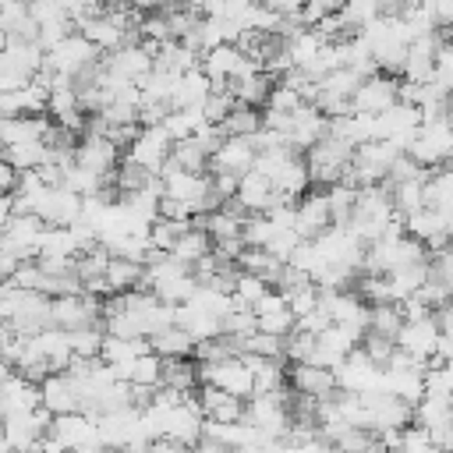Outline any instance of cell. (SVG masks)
I'll list each match as a JSON object with an SVG mask.
<instances>
[{"instance_id": "6da1fadb", "label": "cell", "mask_w": 453, "mask_h": 453, "mask_svg": "<svg viewBox=\"0 0 453 453\" xmlns=\"http://www.w3.org/2000/svg\"><path fill=\"white\" fill-rule=\"evenodd\" d=\"M418 166H446L453 152V134H449V117L421 120L414 127V138L403 149Z\"/></svg>"}, {"instance_id": "7a4b0ae2", "label": "cell", "mask_w": 453, "mask_h": 453, "mask_svg": "<svg viewBox=\"0 0 453 453\" xmlns=\"http://www.w3.org/2000/svg\"><path fill=\"white\" fill-rule=\"evenodd\" d=\"M96 57H99V46H96V42H88L81 32H67L53 50L42 53V67L53 71V74L74 78V74H78L88 60H96Z\"/></svg>"}, {"instance_id": "3957f363", "label": "cell", "mask_w": 453, "mask_h": 453, "mask_svg": "<svg viewBox=\"0 0 453 453\" xmlns=\"http://www.w3.org/2000/svg\"><path fill=\"white\" fill-rule=\"evenodd\" d=\"M124 149H117L106 134H78V145H74V163L99 173V177H110L117 159H120ZM113 184V180H110Z\"/></svg>"}, {"instance_id": "277c9868", "label": "cell", "mask_w": 453, "mask_h": 453, "mask_svg": "<svg viewBox=\"0 0 453 453\" xmlns=\"http://www.w3.org/2000/svg\"><path fill=\"white\" fill-rule=\"evenodd\" d=\"M287 386L297 389V393H308V396H315V400L336 396V389H340L333 368L308 365V361H287Z\"/></svg>"}, {"instance_id": "5b68a950", "label": "cell", "mask_w": 453, "mask_h": 453, "mask_svg": "<svg viewBox=\"0 0 453 453\" xmlns=\"http://www.w3.org/2000/svg\"><path fill=\"white\" fill-rule=\"evenodd\" d=\"M329 205H326V195L322 191H304L297 202H294V223L290 230L304 241H311L315 234H322L329 226Z\"/></svg>"}, {"instance_id": "8992f818", "label": "cell", "mask_w": 453, "mask_h": 453, "mask_svg": "<svg viewBox=\"0 0 453 453\" xmlns=\"http://www.w3.org/2000/svg\"><path fill=\"white\" fill-rule=\"evenodd\" d=\"M7 326H11L14 333H21V336L39 333L42 326H50V297L39 294V290H25V287H21V297H18L14 315L7 319Z\"/></svg>"}, {"instance_id": "52a82bcc", "label": "cell", "mask_w": 453, "mask_h": 453, "mask_svg": "<svg viewBox=\"0 0 453 453\" xmlns=\"http://www.w3.org/2000/svg\"><path fill=\"white\" fill-rule=\"evenodd\" d=\"M103 67L113 74V78H124V81H138L149 67H152V57L145 53L142 42H120L113 50H106L103 57Z\"/></svg>"}, {"instance_id": "ba28073f", "label": "cell", "mask_w": 453, "mask_h": 453, "mask_svg": "<svg viewBox=\"0 0 453 453\" xmlns=\"http://www.w3.org/2000/svg\"><path fill=\"white\" fill-rule=\"evenodd\" d=\"M393 103H396V78L379 74V71L361 78V85L350 96V110H365V113H379V110H386Z\"/></svg>"}, {"instance_id": "9c48e42d", "label": "cell", "mask_w": 453, "mask_h": 453, "mask_svg": "<svg viewBox=\"0 0 453 453\" xmlns=\"http://www.w3.org/2000/svg\"><path fill=\"white\" fill-rule=\"evenodd\" d=\"M134 163H142L145 170H159V163L170 156V138H166V131L159 127V124H149V127H138V134L131 138V145L124 149Z\"/></svg>"}, {"instance_id": "30bf717a", "label": "cell", "mask_w": 453, "mask_h": 453, "mask_svg": "<svg viewBox=\"0 0 453 453\" xmlns=\"http://www.w3.org/2000/svg\"><path fill=\"white\" fill-rule=\"evenodd\" d=\"M435 336H439V329H435L432 315H425V319H403L393 340H396V347H403L407 354L428 361L432 350H435Z\"/></svg>"}, {"instance_id": "8fae6325", "label": "cell", "mask_w": 453, "mask_h": 453, "mask_svg": "<svg viewBox=\"0 0 453 453\" xmlns=\"http://www.w3.org/2000/svg\"><path fill=\"white\" fill-rule=\"evenodd\" d=\"M251 163H255V145L248 138H241V134H226L219 142V149L209 156V170H230L237 177L244 170H251Z\"/></svg>"}, {"instance_id": "7c38bea8", "label": "cell", "mask_w": 453, "mask_h": 453, "mask_svg": "<svg viewBox=\"0 0 453 453\" xmlns=\"http://www.w3.org/2000/svg\"><path fill=\"white\" fill-rule=\"evenodd\" d=\"M39 403H42L50 414H67V411H78L74 379H71L67 372H50V375L39 382Z\"/></svg>"}, {"instance_id": "4fadbf2b", "label": "cell", "mask_w": 453, "mask_h": 453, "mask_svg": "<svg viewBox=\"0 0 453 453\" xmlns=\"http://www.w3.org/2000/svg\"><path fill=\"white\" fill-rule=\"evenodd\" d=\"M32 347L39 350V357L50 365V372H64L67 361H71V347H67V329L60 326H42L39 333L28 336Z\"/></svg>"}, {"instance_id": "5bb4252c", "label": "cell", "mask_w": 453, "mask_h": 453, "mask_svg": "<svg viewBox=\"0 0 453 453\" xmlns=\"http://www.w3.org/2000/svg\"><path fill=\"white\" fill-rule=\"evenodd\" d=\"M46 127H50V113H14V117H0V142H4V145L32 142V138H42Z\"/></svg>"}, {"instance_id": "9a60e30c", "label": "cell", "mask_w": 453, "mask_h": 453, "mask_svg": "<svg viewBox=\"0 0 453 453\" xmlns=\"http://www.w3.org/2000/svg\"><path fill=\"white\" fill-rule=\"evenodd\" d=\"M212 81L202 67H188L177 74V85H173V96H170V106L180 110V106H202V99L209 96Z\"/></svg>"}, {"instance_id": "2e32d148", "label": "cell", "mask_w": 453, "mask_h": 453, "mask_svg": "<svg viewBox=\"0 0 453 453\" xmlns=\"http://www.w3.org/2000/svg\"><path fill=\"white\" fill-rule=\"evenodd\" d=\"M273 81H276V78L258 67V71H251V74H244V78H226V88H230L234 99L244 103V106H265V96H269Z\"/></svg>"}, {"instance_id": "e0dca14e", "label": "cell", "mask_w": 453, "mask_h": 453, "mask_svg": "<svg viewBox=\"0 0 453 453\" xmlns=\"http://www.w3.org/2000/svg\"><path fill=\"white\" fill-rule=\"evenodd\" d=\"M103 280H106L110 294L145 287V280H142V262L124 258V255H110V262H106V269H103Z\"/></svg>"}, {"instance_id": "ac0fdd59", "label": "cell", "mask_w": 453, "mask_h": 453, "mask_svg": "<svg viewBox=\"0 0 453 453\" xmlns=\"http://www.w3.org/2000/svg\"><path fill=\"white\" fill-rule=\"evenodd\" d=\"M269 195H273V184H269V177H262L258 170H244V173L237 177L234 198H237L248 212H262L265 202H269Z\"/></svg>"}, {"instance_id": "d6986e66", "label": "cell", "mask_w": 453, "mask_h": 453, "mask_svg": "<svg viewBox=\"0 0 453 453\" xmlns=\"http://www.w3.org/2000/svg\"><path fill=\"white\" fill-rule=\"evenodd\" d=\"M212 251V237H209V230L205 226H188V230H180L177 237H173V244H170V255L173 258H180L184 265H191V262H198L202 255H209Z\"/></svg>"}, {"instance_id": "ffe728a7", "label": "cell", "mask_w": 453, "mask_h": 453, "mask_svg": "<svg viewBox=\"0 0 453 453\" xmlns=\"http://www.w3.org/2000/svg\"><path fill=\"white\" fill-rule=\"evenodd\" d=\"M149 347H152V354H159V357H184V354H191L195 340L188 336V329H184V326L170 322V326H163V329L149 333Z\"/></svg>"}, {"instance_id": "44dd1931", "label": "cell", "mask_w": 453, "mask_h": 453, "mask_svg": "<svg viewBox=\"0 0 453 453\" xmlns=\"http://www.w3.org/2000/svg\"><path fill=\"white\" fill-rule=\"evenodd\" d=\"M159 382H163V386H173V389H180V393L198 389V361H195L191 354H184V357H163Z\"/></svg>"}, {"instance_id": "7402d4cb", "label": "cell", "mask_w": 453, "mask_h": 453, "mask_svg": "<svg viewBox=\"0 0 453 453\" xmlns=\"http://www.w3.org/2000/svg\"><path fill=\"white\" fill-rule=\"evenodd\" d=\"M276 191H283V195H290V198H301L311 184H308V166H304V156L301 152H294L280 170H276V177L269 180Z\"/></svg>"}, {"instance_id": "603a6c76", "label": "cell", "mask_w": 453, "mask_h": 453, "mask_svg": "<svg viewBox=\"0 0 453 453\" xmlns=\"http://www.w3.org/2000/svg\"><path fill=\"white\" fill-rule=\"evenodd\" d=\"M244 273H255V276H262L269 287H273V280L280 276V269H283V258H276V255H269L265 248H258V244H244L241 248V255L234 258Z\"/></svg>"}, {"instance_id": "cb8c5ba5", "label": "cell", "mask_w": 453, "mask_h": 453, "mask_svg": "<svg viewBox=\"0 0 453 453\" xmlns=\"http://www.w3.org/2000/svg\"><path fill=\"white\" fill-rule=\"evenodd\" d=\"M170 159H173L180 170H191V173H202V170H209V152L202 149V142H198L195 134L170 142Z\"/></svg>"}, {"instance_id": "d4e9b609", "label": "cell", "mask_w": 453, "mask_h": 453, "mask_svg": "<svg viewBox=\"0 0 453 453\" xmlns=\"http://www.w3.org/2000/svg\"><path fill=\"white\" fill-rule=\"evenodd\" d=\"M400 322H403V315H400V301H372L368 304V322H365V329H372V333H382V336H396V329H400Z\"/></svg>"}, {"instance_id": "484cf974", "label": "cell", "mask_w": 453, "mask_h": 453, "mask_svg": "<svg viewBox=\"0 0 453 453\" xmlns=\"http://www.w3.org/2000/svg\"><path fill=\"white\" fill-rule=\"evenodd\" d=\"M50 255H74V241H71L67 226L42 223V230L35 237V258H50Z\"/></svg>"}, {"instance_id": "4316f807", "label": "cell", "mask_w": 453, "mask_h": 453, "mask_svg": "<svg viewBox=\"0 0 453 453\" xmlns=\"http://www.w3.org/2000/svg\"><path fill=\"white\" fill-rule=\"evenodd\" d=\"M258 127H262L258 106H244V103H234V110L219 120V131H223V134H241V138H248V134L258 131Z\"/></svg>"}, {"instance_id": "83f0119b", "label": "cell", "mask_w": 453, "mask_h": 453, "mask_svg": "<svg viewBox=\"0 0 453 453\" xmlns=\"http://www.w3.org/2000/svg\"><path fill=\"white\" fill-rule=\"evenodd\" d=\"M103 343V322H88V326H74L67 329V347L74 357H96Z\"/></svg>"}, {"instance_id": "f1b7e54d", "label": "cell", "mask_w": 453, "mask_h": 453, "mask_svg": "<svg viewBox=\"0 0 453 453\" xmlns=\"http://www.w3.org/2000/svg\"><path fill=\"white\" fill-rule=\"evenodd\" d=\"M315 85H319L322 92H333V96H343V99H350V96H354V88L361 85V74H357L354 67L340 64V67L326 71L322 78H315Z\"/></svg>"}, {"instance_id": "f546056e", "label": "cell", "mask_w": 453, "mask_h": 453, "mask_svg": "<svg viewBox=\"0 0 453 453\" xmlns=\"http://www.w3.org/2000/svg\"><path fill=\"white\" fill-rule=\"evenodd\" d=\"M4 159L14 166V170H32L46 159V145L42 138H32V142H18V145H7L4 149Z\"/></svg>"}, {"instance_id": "4dcf8cb0", "label": "cell", "mask_w": 453, "mask_h": 453, "mask_svg": "<svg viewBox=\"0 0 453 453\" xmlns=\"http://www.w3.org/2000/svg\"><path fill=\"white\" fill-rule=\"evenodd\" d=\"M195 276L191 273H180V276H173V280H163V283H156V287H149L159 301H166V304H184L191 294H195Z\"/></svg>"}, {"instance_id": "1f68e13d", "label": "cell", "mask_w": 453, "mask_h": 453, "mask_svg": "<svg viewBox=\"0 0 453 453\" xmlns=\"http://www.w3.org/2000/svg\"><path fill=\"white\" fill-rule=\"evenodd\" d=\"M287 265H297V269H304L308 276H315V273L326 265V258H322V251L315 248V241H304V237H301V241L290 248Z\"/></svg>"}, {"instance_id": "d6a6232c", "label": "cell", "mask_w": 453, "mask_h": 453, "mask_svg": "<svg viewBox=\"0 0 453 453\" xmlns=\"http://www.w3.org/2000/svg\"><path fill=\"white\" fill-rule=\"evenodd\" d=\"M234 92L230 88H209V96L202 99V117L209 120V124H219L230 110H234Z\"/></svg>"}, {"instance_id": "836d02e7", "label": "cell", "mask_w": 453, "mask_h": 453, "mask_svg": "<svg viewBox=\"0 0 453 453\" xmlns=\"http://www.w3.org/2000/svg\"><path fill=\"white\" fill-rule=\"evenodd\" d=\"M393 347H396V340H389V336H382V333H372V329L361 333V350L368 354V361H372L375 368H386Z\"/></svg>"}, {"instance_id": "e575fe53", "label": "cell", "mask_w": 453, "mask_h": 453, "mask_svg": "<svg viewBox=\"0 0 453 453\" xmlns=\"http://www.w3.org/2000/svg\"><path fill=\"white\" fill-rule=\"evenodd\" d=\"M375 14H379L375 0H343V4H340V18H343V25H347L350 32H357L361 25H368Z\"/></svg>"}, {"instance_id": "d590c367", "label": "cell", "mask_w": 453, "mask_h": 453, "mask_svg": "<svg viewBox=\"0 0 453 453\" xmlns=\"http://www.w3.org/2000/svg\"><path fill=\"white\" fill-rule=\"evenodd\" d=\"M241 414H244V396H234V393H223L212 407H205V418L209 421H241Z\"/></svg>"}, {"instance_id": "8d00e7d4", "label": "cell", "mask_w": 453, "mask_h": 453, "mask_svg": "<svg viewBox=\"0 0 453 453\" xmlns=\"http://www.w3.org/2000/svg\"><path fill=\"white\" fill-rule=\"evenodd\" d=\"M265 290H269V283H265L262 276H255V273H244V269H241V276H237V283H234V290H230V294L251 308Z\"/></svg>"}, {"instance_id": "74e56055", "label": "cell", "mask_w": 453, "mask_h": 453, "mask_svg": "<svg viewBox=\"0 0 453 453\" xmlns=\"http://www.w3.org/2000/svg\"><path fill=\"white\" fill-rule=\"evenodd\" d=\"M255 329L273 333V336H287V333L294 329V315H290V308H276V311L255 315Z\"/></svg>"}, {"instance_id": "f35d334b", "label": "cell", "mask_w": 453, "mask_h": 453, "mask_svg": "<svg viewBox=\"0 0 453 453\" xmlns=\"http://www.w3.org/2000/svg\"><path fill=\"white\" fill-rule=\"evenodd\" d=\"M400 449L403 453H432V439H428V428L411 421L400 428Z\"/></svg>"}, {"instance_id": "ab89813d", "label": "cell", "mask_w": 453, "mask_h": 453, "mask_svg": "<svg viewBox=\"0 0 453 453\" xmlns=\"http://www.w3.org/2000/svg\"><path fill=\"white\" fill-rule=\"evenodd\" d=\"M308 283H311V276H308L304 269H297V265H287V262H283L280 276L273 280V287H276L283 297H287V294H294V290H301V287H308Z\"/></svg>"}, {"instance_id": "60d3db41", "label": "cell", "mask_w": 453, "mask_h": 453, "mask_svg": "<svg viewBox=\"0 0 453 453\" xmlns=\"http://www.w3.org/2000/svg\"><path fill=\"white\" fill-rule=\"evenodd\" d=\"M297 241H301V237H297V234H294L290 226H276V230L269 234V241H265L262 248H265L269 255H276V258H283V262H287V255H290V248H294Z\"/></svg>"}, {"instance_id": "b9f144b4", "label": "cell", "mask_w": 453, "mask_h": 453, "mask_svg": "<svg viewBox=\"0 0 453 453\" xmlns=\"http://www.w3.org/2000/svg\"><path fill=\"white\" fill-rule=\"evenodd\" d=\"M25 4H28V18H32L35 25L53 21V18H67L64 7H60V0H25Z\"/></svg>"}, {"instance_id": "7bdbcfd3", "label": "cell", "mask_w": 453, "mask_h": 453, "mask_svg": "<svg viewBox=\"0 0 453 453\" xmlns=\"http://www.w3.org/2000/svg\"><path fill=\"white\" fill-rule=\"evenodd\" d=\"M276 308H287V297H283L276 287H269V290L251 304V311H255V315H265V311H276Z\"/></svg>"}, {"instance_id": "ee69618b", "label": "cell", "mask_w": 453, "mask_h": 453, "mask_svg": "<svg viewBox=\"0 0 453 453\" xmlns=\"http://www.w3.org/2000/svg\"><path fill=\"white\" fill-rule=\"evenodd\" d=\"M14 180H18V170H14L7 159H0V195L14 191Z\"/></svg>"}, {"instance_id": "f6af8a7d", "label": "cell", "mask_w": 453, "mask_h": 453, "mask_svg": "<svg viewBox=\"0 0 453 453\" xmlns=\"http://www.w3.org/2000/svg\"><path fill=\"white\" fill-rule=\"evenodd\" d=\"M11 212H14V205H11V191H7V195H0V226L7 223Z\"/></svg>"}, {"instance_id": "bcb514c9", "label": "cell", "mask_w": 453, "mask_h": 453, "mask_svg": "<svg viewBox=\"0 0 453 453\" xmlns=\"http://www.w3.org/2000/svg\"><path fill=\"white\" fill-rule=\"evenodd\" d=\"M180 4H184V7H195V11L202 14V4H205V0H180Z\"/></svg>"}, {"instance_id": "7dc6e473", "label": "cell", "mask_w": 453, "mask_h": 453, "mask_svg": "<svg viewBox=\"0 0 453 453\" xmlns=\"http://www.w3.org/2000/svg\"><path fill=\"white\" fill-rule=\"evenodd\" d=\"M0 449H7V439H4V421H0Z\"/></svg>"}, {"instance_id": "c3c4849f", "label": "cell", "mask_w": 453, "mask_h": 453, "mask_svg": "<svg viewBox=\"0 0 453 453\" xmlns=\"http://www.w3.org/2000/svg\"><path fill=\"white\" fill-rule=\"evenodd\" d=\"M4 149H7V145H4V142H0V159H4Z\"/></svg>"}, {"instance_id": "681fc988", "label": "cell", "mask_w": 453, "mask_h": 453, "mask_svg": "<svg viewBox=\"0 0 453 453\" xmlns=\"http://www.w3.org/2000/svg\"><path fill=\"white\" fill-rule=\"evenodd\" d=\"M0 241H4V226H0Z\"/></svg>"}]
</instances>
